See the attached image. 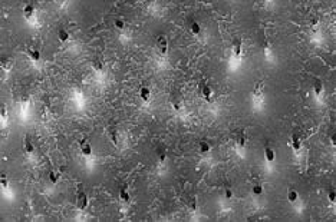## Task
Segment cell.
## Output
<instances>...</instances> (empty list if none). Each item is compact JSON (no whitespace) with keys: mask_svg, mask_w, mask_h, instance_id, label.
I'll return each instance as SVG.
<instances>
[{"mask_svg":"<svg viewBox=\"0 0 336 222\" xmlns=\"http://www.w3.org/2000/svg\"><path fill=\"white\" fill-rule=\"evenodd\" d=\"M300 145H302V136L297 133H293L292 135V148L297 151V149H300Z\"/></svg>","mask_w":336,"mask_h":222,"instance_id":"cell-9","label":"cell"},{"mask_svg":"<svg viewBox=\"0 0 336 222\" xmlns=\"http://www.w3.org/2000/svg\"><path fill=\"white\" fill-rule=\"evenodd\" d=\"M190 206H191V209H193V211L195 209V199H194V198L190 201Z\"/></svg>","mask_w":336,"mask_h":222,"instance_id":"cell-27","label":"cell"},{"mask_svg":"<svg viewBox=\"0 0 336 222\" xmlns=\"http://www.w3.org/2000/svg\"><path fill=\"white\" fill-rule=\"evenodd\" d=\"M251 191H253V193H256V195H260V193L263 192V188H261V185L259 182H256V183H253V186H251Z\"/></svg>","mask_w":336,"mask_h":222,"instance_id":"cell-21","label":"cell"},{"mask_svg":"<svg viewBox=\"0 0 336 222\" xmlns=\"http://www.w3.org/2000/svg\"><path fill=\"white\" fill-rule=\"evenodd\" d=\"M210 149H211V146H210L208 142H205V141L200 142V152L201 153H207V152H210Z\"/></svg>","mask_w":336,"mask_h":222,"instance_id":"cell-20","label":"cell"},{"mask_svg":"<svg viewBox=\"0 0 336 222\" xmlns=\"http://www.w3.org/2000/svg\"><path fill=\"white\" fill-rule=\"evenodd\" d=\"M157 46H158V49H160V52H161V55H165L167 53V50H168V40H167V37L165 36H160L157 39Z\"/></svg>","mask_w":336,"mask_h":222,"instance_id":"cell-1","label":"cell"},{"mask_svg":"<svg viewBox=\"0 0 336 222\" xmlns=\"http://www.w3.org/2000/svg\"><path fill=\"white\" fill-rule=\"evenodd\" d=\"M12 66H13V59L12 57H3L2 59V67L4 70H10Z\"/></svg>","mask_w":336,"mask_h":222,"instance_id":"cell-12","label":"cell"},{"mask_svg":"<svg viewBox=\"0 0 336 222\" xmlns=\"http://www.w3.org/2000/svg\"><path fill=\"white\" fill-rule=\"evenodd\" d=\"M226 192H227V198H231V191H230V189H227V191H226Z\"/></svg>","mask_w":336,"mask_h":222,"instance_id":"cell-31","label":"cell"},{"mask_svg":"<svg viewBox=\"0 0 336 222\" xmlns=\"http://www.w3.org/2000/svg\"><path fill=\"white\" fill-rule=\"evenodd\" d=\"M119 198L124 202H131V195H129V191H128L127 185H124L119 188Z\"/></svg>","mask_w":336,"mask_h":222,"instance_id":"cell-7","label":"cell"},{"mask_svg":"<svg viewBox=\"0 0 336 222\" xmlns=\"http://www.w3.org/2000/svg\"><path fill=\"white\" fill-rule=\"evenodd\" d=\"M234 139H236V143L239 145V146H244V145H246V142H247L246 132H244V130H240V132H237V133H236V136H234Z\"/></svg>","mask_w":336,"mask_h":222,"instance_id":"cell-6","label":"cell"},{"mask_svg":"<svg viewBox=\"0 0 336 222\" xmlns=\"http://www.w3.org/2000/svg\"><path fill=\"white\" fill-rule=\"evenodd\" d=\"M241 46H243V40L240 37H234V40H233V52L234 55H241Z\"/></svg>","mask_w":336,"mask_h":222,"instance_id":"cell-8","label":"cell"},{"mask_svg":"<svg viewBox=\"0 0 336 222\" xmlns=\"http://www.w3.org/2000/svg\"><path fill=\"white\" fill-rule=\"evenodd\" d=\"M190 30H191V33L193 34H198L200 32H201V27H200V25H198L197 22H191L190 23Z\"/></svg>","mask_w":336,"mask_h":222,"instance_id":"cell-18","label":"cell"},{"mask_svg":"<svg viewBox=\"0 0 336 222\" xmlns=\"http://www.w3.org/2000/svg\"><path fill=\"white\" fill-rule=\"evenodd\" d=\"M109 136H111V139H112V142H114V143L115 145H118V132H116L115 129H111L109 130Z\"/></svg>","mask_w":336,"mask_h":222,"instance_id":"cell-22","label":"cell"},{"mask_svg":"<svg viewBox=\"0 0 336 222\" xmlns=\"http://www.w3.org/2000/svg\"><path fill=\"white\" fill-rule=\"evenodd\" d=\"M0 182H2V188H3V189L7 188V178H6V175H2V178H0Z\"/></svg>","mask_w":336,"mask_h":222,"instance_id":"cell-25","label":"cell"},{"mask_svg":"<svg viewBox=\"0 0 336 222\" xmlns=\"http://www.w3.org/2000/svg\"><path fill=\"white\" fill-rule=\"evenodd\" d=\"M329 198H330V201H332V202H335V198H336V196H335V193H333V192L330 193V195H329Z\"/></svg>","mask_w":336,"mask_h":222,"instance_id":"cell-30","label":"cell"},{"mask_svg":"<svg viewBox=\"0 0 336 222\" xmlns=\"http://www.w3.org/2000/svg\"><path fill=\"white\" fill-rule=\"evenodd\" d=\"M139 96H141L142 100H149V96H151L149 89L148 88H141V90H139Z\"/></svg>","mask_w":336,"mask_h":222,"instance_id":"cell-17","label":"cell"},{"mask_svg":"<svg viewBox=\"0 0 336 222\" xmlns=\"http://www.w3.org/2000/svg\"><path fill=\"white\" fill-rule=\"evenodd\" d=\"M263 92H264V80H260L256 83V86H254L253 95L257 97V99H260V97H263Z\"/></svg>","mask_w":336,"mask_h":222,"instance_id":"cell-5","label":"cell"},{"mask_svg":"<svg viewBox=\"0 0 336 222\" xmlns=\"http://www.w3.org/2000/svg\"><path fill=\"white\" fill-rule=\"evenodd\" d=\"M115 26L118 29H124V22L122 20H115Z\"/></svg>","mask_w":336,"mask_h":222,"instance_id":"cell-26","label":"cell"},{"mask_svg":"<svg viewBox=\"0 0 336 222\" xmlns=\"http://www.w3.org/2000/svg\"><path fill=\"white\" fill-rule=\"evenodd\" d=\"M76 205H78L79 209H85L86 205H88V196H86V193L83 192L78 193V196H76Z\"/></svg>","mask_w":336,"mask_h":222,"instance_id":"cell-2","label":"cell"},{"mask_svg":"<svg viewBox=\"0 0 336 222\" xmlns=\"http://www.w3.org/2000/svg\"><path fill=\"white\" fill-rule=\"evenodd\" d=\"M79 148H81V152H82L85 156H89L91 153H92V148H91V143H89V141H88V139H83V141H81V143H79Z\"/></svg>","mask_w":336,"mask_h":222,"instance_id":"cell-3","label":"cell"},{"mask_svg":"<svg viewBox=\"0 0 336 222\" xmlns=\"http://www.w3.org/2000/svg\"><path fill=\"white\" fill-rule=\"evenodd\" d=\"M312 27H313V30H317V29H319V25H317L316 20H313V23H312Z\"/></svg>","mask_w":336,"mask_h":222,"instance_id":"cell-29","label":"cell"},{"mask_svg":"<svg viewBox=\"0 0 336 222\" xmlns=\"http://www.w3.org/2000/svg\"><path fill=\"white\" fill-rule=\"evenodd\" d=\"M49 178H50V182H58V178H59V174H56V172H50L49 174Z\"/></svg>","mask_w":336,"mask_h":222,"instance_id":"cell-24","label":"cell"},{"mask_svg":"<svg viewBox=\"0 0 336 222\" xmlns=\"http://www.w3.org/2000/svg\"><path fill=\"white\" fill-rule=\"evenodd\" d=\"M201 96L204 100L207 102H211V97H213V90L208 85H203L201 86Z\"/></svg>","mask_w":336,"mask_h":222,"instance_id":"cell-4","label":"cell"},{"mask_svg":"<svg viewBox=\"0 0 336 222\" xmlns=\"http://www.w3.org/2000/svg\"><path fill=\"white\" fill-rule=\"evenodd\" d=\"M27 55H29L30 59H33V60H39V57H40V53H39V50H37V49H35V48H29V49H27Z\"/></svg>","mask_w":336,"mask_h":222,"instance_id":"cell-13","label":"cell"},{"mask_svg":"<svg viewBox=\"0 0 336 222\" xmlns=\"http://www.w3.org/2000/svg\"><path fill=\"white\" fill-rule=\"evenodd\" d=\"M315 92H316V95H320L322 93V82L320 80L315 82Z\"/></svg>","mask_w":336,"mask_h":222,"instance_id":"cell-23","label":"cell"},{"mask_svg":"<svg viewBox=\"0 0 336 222\" xmlns=\"http://www.w3.org/2000/svg\"><path fill=\"white\" fill-rule=\"evenodd\" d=\"M33 11H35L33 6H32V4H26L25 9H23V15H25V17L26 19H30L32 16H33Z\"/></svg>","mask_w":336,"mask_h":222,"instance_id":"cell-14","label":"cell"},{"mask_svg":"<svg viewBox=\"0 0 336 222\" xmlns=\"http://www.w3.org/2000/svg\"><path fill=\"white\" fill-rule=\"evenodd\" d=\"M95 69H96V70H101V69H102V63L101 62H99V63L95 62Z\"/></svg>","mask_w":336,"mask_h":222,"instance_id":"cell-28","label":"cell"},{"mask_svg":"<svg viewBox=\"0 0 336 222\" xmlns=\"http://www.w3.org/2000/svg\"><path fill=\"white\" fill-rule=\"evenodd\" d=\"M264 156H266V159L269 161V162L274 161V158H276V155H274V151H273L270 146H267V148L264 149Z\"/></svg>","mask_w":336,"mask_h":222,"instance_id":"cell-15","label":"cell"},{"mask_svg":"<svg viewBox=\"0 0 336 222\" xmlns=\"http://www.w3.org/2000/svg\"><path fill=\"white\" fill-rule=\"evenodd\" d=\"M171 105L174 106L175 111H180L181 106H183V103H181V96H180V95H172L171 96Z\"/></svg>","mask_w":336,"mask_h":222,"instance_id":"cell-10","label":"cell"},{"mask_svg":"<svg viewBox=\"0 0 336 222\" xmlns=\"http://www.w3.org/2000/svg\"><path fill=\"white\" fill-rule=\"evenodd\" d=\"M58 37H59L60 42H66L68 39H69V33H68L65 29H60L59 32H58Z\"/></svg>","mask_w":336,"mask_h":222,"instance_id":"cell-19","label":"cell"},{"mask_svg":"<svg viewBox=\"0 0 336 222\" xmlns=\"http://www.w3.org/2000/svg\"><path fill=\"white\" fill-rule=\"evenodd\" d=\"M23 146H25V151H26L27 153H32V152L35 151V148H33V143H32V141H30L29 135H27V136L25 138V142H23Z\"/></svg>","mask_w":336,"mask_h":222,"instance_id":"cell-11","label":"cell"},{"mask_svg":"<svg viewBox=\"0 0 336 222\" xmlns=\"http://www.w3.org/2000/svg\"><path fill=\"white\" fill-rule=\"evenodd\" d=\"M287 199L290 201V202H296V201H297V191H296L295 188H290V189H289V192H287Z\"/></svg>","mask_w":336,"mask_h":222,"instance_id":"cell-16","label":"cell"}]
</instances>
